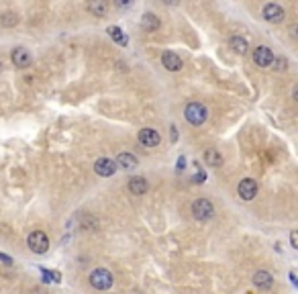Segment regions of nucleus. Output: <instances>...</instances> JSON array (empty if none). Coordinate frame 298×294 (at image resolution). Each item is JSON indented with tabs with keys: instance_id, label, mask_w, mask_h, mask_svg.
Instances as JSON below:
<instances>
[{
	"instance_id": "nucleus-7",
	"label": "nucleus",
	"mask_w": 298,
	"mask_h": 294,
	"mask_svg": "<svg viewBox=\"0 0 298 294\" xmlns=\"http://www.w3.org/2000/svg\"><path fill=\"white\" fill-rule=\"evenodd\" d=\"M94 172H96L98 176H102V178H108V176H113L117 172V163L111 158H100V160H96V163H94Z\"/></svg>"
},
{
	"instance_id": "nucleus-22",
	"label": "nucleus",
	"mask_w": 298,
	"mask_h": 294,
	"mask_svg": "<svg viewBox=\"0 0 298 294\" xmlns=\"http://www.w3.org/2000/svg\"><path fill=\"white\" fill-rule=\"evenodd\" d=\"M0 261L6 263V265H12V258H10V256H4L2 251H0Z\"/></svg>"
},
{
	"instance_id": "nucleus-24",
	"label": "nucleus",
	"mask_w": 298,
	"mask_h": 294,
	"mask_svg": "<svg viewBox=\"0 0 298 294\" xmlns=\"http://www.w3.org/2000/svg\"><path fill=\"white\" fill-rule=\"evenodd\" d=\"M290 243H292V247H294V249L298 247V241H296V231H292V233H290Z\"/></svg>"
},
{
	"instance_id": "nucleus-6",
	"label": "nucleus",
	"mask_w": 298,
	"mask_h": 294,
	"mask_svg": "<svg viewBox=\"0 0 298 294\" xmlns=\"http://www.w3.org/2000/svg\"><path fill=\"white\" fill-rule=\"evenodd\" d=\"M257 194V182L253 178H243L239 182V196L243 200H253Z\"/></svg>"
},
{
	"instance_id": "nucleus-16",
	"label": "nucleus",
	"mask_w": 298,
	"mask_h": 294,
	"mask_svg": "<svg viewBox=\"0 0 298 294\" xmlns=\"http://www.w3.org/2000/svg\"><path fill=\"white\" fill-rule=\"evenodd\" d=\"M115 163H119V167H123V170H131L133 165H137V160H135V156H131V153H119Z\"/></svg>"
},
{
	"instance_id": "nucleus-5",
	"label": "nucleus",
	"mask_w": 298,
	"mask_h": 294,
	"mask_svg": "<svg viewBox=\"0 0 298 294\" xmlns=\"http://www.w3.org/2000/svg\"><path fill=\"white\" fill-rule=\"evenodd\" d=\"M253 62H255V65H260V67H269V65L274 64V53H272V49L266 47V45L255 47V51H253Z\"/></svg>"
},
{
	"instance_id": "nucleus-11",
	"label": "nucleus",
	"mask_w": 298,
	"mask_h": 294,
	"mask_svg": "<svg viewBox=\"0 0 298 294\" xmlns=\"http://www.w3.org/2000/svg\"><path fill=\"white\" fill-rule=\"evenodd\" d=\"M161 64H164L166 69H170V72H178V69H182V58L180 55H176L174 51H166L164 55H161Z\"/></svg>"
},
{
	"instance_id": "nucleus-23",
	"label": "nucleus",
	"mask_w": 298,
	"mask_h": 294,
	"mask_svg": "<svg viewBox=\"0 0 298 294\" xmlns=\"http://www.w3.org/2000/svg\"><path fill=\"white\" fill-rule=\"evenodd\" d=\"M184 167H186V158L180 156V158H178V170H184Z\"/></svg>"
},
{
	"instance_id": "nucleus-26",
	"label": "nucleus",
	"mask_w": 298,
	"mask_h": 294,
	"mask_svg": "<svg viewBox=\"0 0 298 294\" xmlns=\"http://www.w3.org/2000/svg\"><path fill=\"white\" fill-rule=\"evenodd\" d=\"M178 139V131H176V125H172V141H176Z\"/></svg>"
},
{
	"instance_id": "nucleus-19",
	"label": "nucleus",
	"mask_w": 298,
	"mask_h": 294,
	"mask_svg": "<svg viewBox=\"0 0 298 294\" xmlns=\"http://www.w3.org/2000/svg\"><path fill=\"white\" fill-rule=\"evenodd\" d=\"M86 8L92 12L94 17H102V15H106V10H108L106 2H102V0H96V2H90Z\"/></svg>"
},
{
	"instance_id": "nucleus-18",
	"label": "nucleus",
	"mask_w": 298,
	"mask_h": 294,
	"mask_svg": "<svg viewBox=\"0 0 298 294\" xmlns=\"http://www.w3.org/2000/svg\"><path fill=\"white\" fill-rule=\"evenodd\" d=\"M229 45H231V49H233L235 53H239V55H245V53H247V49H249L247 41L243 39V37H231V41H229Z\"/></svg>"
},
{
	"instance_id": "nucleus-28",
	"label": "nucleus",
	"mask_w": 298,
	"mask_h": 294,
	"mask_svg": "<svg viewBox=\"0 0 298 294\" xmlns=\"http://www.w3.org/2000/svg\"><path fill=\"white\" fill-rule=\"evenodd\" d=\"M0 69H2V64H0Z\"/></svg>"
},
{
	"instance_id": "nucleus-3",
	"label": "nucleus",
	"mask_w": 298,
	"mask_h": 294,
	"mask_svg": "<svg viewBox=\"0 0 298 294\" xmlns=\"http://www.w3.org/2000/svg\"><path fill=\"white\" fill-rule=\"evenodd\" d=\"M27 245H29V249L33 251V254L41 256L49 249V239H47V235L43 231H33L29 237H27Z\"/></svg>"
},
{
	"instance_id": "nucleus-20",
	"label": "nucleus",
	"mask_w": 298,
	"mask_h": 294,
	"mask_svg": "<svg viewBox=\"0 0 298 294\" xmlns=\"http://www.w3.org/2000/svg\"><path fill=\"white\" fill-rule=\"evenodd\" d=\"M17 17L15 15H12V12H6V15H2V19H0V23H2V25H17Z\"/></svg>"
},
{
	"instance_id": "nucleus-15",
	"label": "nucleus",
	"mask_w": 298,
	"mask_h": 294,
	"mask_svg": "<svg viewBox=\"0 0 298 294\" xmlns=\"http://www.w3.org/2000/svg\"><path fill=\"white\" fill-rule=\"evenodd\" d=\"M108 35H111V39L115 41V43L123 45V47L129 43V37L123 33V29H120V27H108Z\"/></svg>"
},
{
	"instance_id": "nucleus-10",
	"label": "nucleus",
	"mask_w": 298,
	"mask_h": 294,
	"mask_svg": "<svg viewBox=\"0 0 298 294\" xmlns=\"http://www.w3.org/2000/svg\"><path fill=\"white\" fill-rule=\"evenodd\" d=\"M159 141H161V137H159V133L155 129L145 127V129L139 131V143L141 145H145V147H157Z\"/></svg>"
},
{
	"instance_id": "nucleus-27",
	"label": "nucleus",
	"mask_w": 298,
	"mask_h": 294,
	"mask_svg": "<svg viewBox=\"0 0 298 294\" xmlns=\"http://www.w3.org/2000/svg\"><path fill=\"white\" fill-rule=\"evenodd\" d=\"M290 280H292V284H296V274L294 272H290Z\"/></svg>"
},
{
	"instance_id": "nucleus-25",
	"label": "nucleus",
	"mask_w": 298,
	"mask_h": 294,
	"mask_svg": "<svg viewBox=\"0 0 298 294\" xmlns=\"http://www.w3.org/2000/svg\"><path fill=\"white\" fill-rule=\"evenodd\" d=\"M278 69H286V60H278Z\"/></svg>"
},
{
	"instance_id": "nucleus-9",
	"label": "nucleus",
	"mask_w": 298,
	"mask_h": 294,
	"mask_svg": "<svg viewBox=\"0 0 298 294\" xmlns=\"http://www.w3.org/2000/svg\"><path fill=\"white\" fill-rule=\"evenodd\" d=\"M10 60H12V64H15L17 67H29L31 65V53L29 51H27L25 47H15V49H12V53H10Z\"/></svg>"
},
{
	"instance_id": "nucleus-17",
	"label": "nucleus",
	"mask_w": 298,
	"mask_h": 294,
	"mask_svg": "<svg viewBox=\"0 0 298 294\" xmlns=\"http://www.w3.org/2000/svg\"><path fill=\"white\" fill-rule=\"evenodd\" d=\"M205 163H209L212 167H219V165H223V156L216 149H207L205 151Z\"/></svg>"
},
{
	"instance_id": "nucleus-13",
	"label": "nucleus",
	"mask_w": 298,
	"mask_h": 294,
	"mask_svg": "<svg viewBox=\"0 0 298 294\" xmlns=\"http://www.w3.org/2000/svg\"><path fill=\"white\" fill-rule=\"evenodd\" d=\"M129 190L135 194V196H141L149 190V184H147V180L143 176H137V178H131L129 180Z\"/></svg>"
},
{
	"instance_id": "nucleus-14",
	"label": "nucleus",
	"mask_w": 298,
	"mask_h": 294,
	"mask_svg": "<svg viewBox=\"0 0 298 294\" xmlns=\"http://www.w3.org/2000/svg\"><path fill=\"white\" fill-rule=\"evenodd\" d=\"M141 27L145 31H157L159 29V19H157V15H153V12H145L143 15V19H141Z\"/></svg>"
},
{
	"instance_id": "nucleus-1",
	"label": "nucleus",
	"mask_w": 298,
	"mask_h": 294,
	"mask_svg": "<svg viewBox=\"0 0 298 294\" xmlns=\"http://www.w3.org/2000/svg\"><path fill=\"white\" fill-rule=\"evenodd\" d=\"M184 115H186V121L190 123V125H194V127H200V125L207 121L209 110H207L205 104H200V102H190V104L186 106Z\"/></svg>"
},
{
	"instance_id": "nucleus-21",
	"label": "nucleus",
	"mask_w": 298,
	"mask_h": 294,
	"mask_svg": "<svg viewBox=\"0 0 298 294\" xmlns=\"http://www.w3.org/2000/svg\"><path fill=\"white\" fill-rule=\"evenodd\" d=\"M205 180H207L205 170H198V172H196V176H194V182H196V184H202V182H205Z\"/></svg>"
},
{
	"instance_id": "nucleus-4",
	"label": "nucleus",
	"mask_w": 298,
	"mask_h": 294,
	"mask_svg": "<svg viewBox=\"0 0 298 294\" xmlns=\"http://www.w3.org/2000/svg\"><path fill=\"white\" fill-rule=\"evenodd\" d=\"M192 215L196 221H209L214 217V206L207 198H198L192 202Z\"/></svg>"
},
{
	"instance_id": "nucleus-2",
	"label": "nucleus",
	"mask_w": 298,
	"mask_h": 294,
	"mask_svg": "<svg viewBox=\"0 0 298 294\" xmlns=\"http://www.w3.org/2000/svg\"><path fill=\"white\" fill-rule=\"evenodd\" d=\"M113 282H115V278L106 268H96L90 274V284L96 290H108L113 286Z\"/></svg>"
},
{
	"instance_id": "nucleus-8",
	"label": "nucleus",
	"mask_w": 298,
	"mask_h": 294,
	"mask_svg": "<svg viewBox=\"0 0 298 294\" xmlns=\"http://www.w3.org/2000/svg\"><path fill=\"white\" fill-rule=\"evenodd\" d=\"M262 15L268 23H282L284 21V8L280 4H274V2H269L264 6L262 10Z\"/></svg>"
},
{
	"instance_id": "nucleus-12",
	"label": "nucleus",
	"mask_w": 298,
	"mask_h": 294,
	"mask_svg": "<svg viewBox=\"0 0 298 294\" xmlns=\"http://www.w3.org/2000/svg\"><path fill=\"white\" fill-rule=\"evenodd\" d=\"M253 284L260 290H269V288H272V284H274V278H272V274H269V272L260 270V272L253 274Z\"/></svg>"
}]
</instances>
